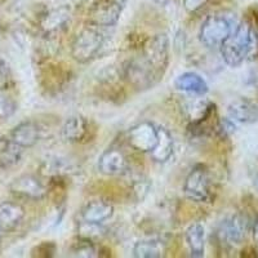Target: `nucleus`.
Segmentation results:
<instances>
[{
  "label": "nucleus",
  "instance_id": "f3484780",
  "mask_svg": "<svg viewBox=\"0 0 258 258\" xmlns=\"http://www.w3.org/2000/svg\"><path fill=\"white\" fill-rule=\"evenodd\" d=\"M88 121L82 116H71L64 121L61 129V136L66 142L78 144L88 135Z\"/></svg>",
  "mask_w": 258,
  "mask_h": 258
},
{
  "label": "nucleus",
  "instance_id": "aec40b11",
  "mask_svg": "<svg viewBox=\"0 0 258 258\" xmlns=\"http://www.w3.org/2000/svg\"><path fill=\"white\" fill-rule=\"evenodd\" d=\"M172 154H173V137L168 129L159 126L158 142H156L155 147L150 151V155L158 163H164V161L169 160Z\"/></svg>",
  "mask_w": 258,
  "mask_h": 258
},
{
  "label": "nucleus",
  "instance_id": "1a4fd4ad",
  "mask_svg": "<svg viewBox=\"0 0 258 258\" xmlns=\"http://www.w3.org/2000/svg\"><path fill=\"white\" fill-rule=\"evenodd\" d=\"M131 147L141 153H150L158 142V128L149 121L137 124L128 132Z\"/></svg>",
  "mask_w": 258,
  "mask_h": 258
},
{
  "label": "nucleus",
  "instance_id": "9d476101",
  "mask_svg": "<svg viewBox=\"0 0 258 258\" xmlns=\"http://www.w3.org/2000/svg\"><path fill=\"white\" fill-rule=\"evenodd\" d=\"M11 191L18 197L31 200H41L47 197L48 188L38 177L32 174H24L15 179L9 186Z\"/></svg>",
  "mask_w": 258,
  "mask_h": 258
},
{
  "label": "nucleus",
  "instance_id": "5701e85b",
  "mask_svg": "<svg viewBox=\"0 0 258 258\" xmlns=\"http://www.w3.org/2000/svg\"><path fill=\"white\" fill-rule=\"evenodd\" d=\"M73 255L80 258H93L97 257V250L91 240L83 238L82 241L75 244L73 248Z\"/></svg>",
  "mask_w": 258,
  "mask_h": 258
},
{
  "label": "nucleus",
  "instance_id": "4be33fe9",
  "mask_svg": "<svg viewBox=\"0 0 258 258\" xmlns=\"http://www.w3.org/2000/svg\"><path fill=\"white\" fill-rule=\"evenodd\" d=\"M22 154L24 149L8 140L6 145L0 149V167L3 169H11L16 167L21 161Z\"/></svg>",
  "mask_w": 258,
  "mask_h": 258
},
{
  "label": "nucleus",
  "instance_id": "a211bd4d",
  "mask_svg": "<svg viewBox=\"0 0 258 258\" xmlns=\"http://www.w3.org/2000/svg\"><path fill=\"white\" fill-rule=\"evenodd\" d=\"M174 87L177 91L186 92L197 96H204L209 91L208 84L199 74L197 73H183L174 80Z\"/></svg>",
  "mask_w": 258,
  "mask_h": 258
},
{
  "label": "nucleus",
  "instance_id": "f8f14e48",
  "mask_svg": "<svg viewBox=\"0 0 258 258\" xmlns=\"http://www.w3.org/2000/svg\"><path fill=\"white\" fill-rule=\"evenodd\" d=\"M71 20V11L68 7H59L45 13L40 21V29L45 35H52L68 27Z\"/></svg>",
  "mask_w": 258,
  "mask_h": 258
},
{
  "label": "nucleus",
  "instance_id": "4468645a",
  "mask_svg": "<svg viewBox=\"0 0 258 258\" xmlns=\"http://www.w3.org/2000/svg\"><path fill=\"white\" fill-rule=\"evenodd\" d=\"M227 112L232 121L241 124H253L258 121V105L246 98H239L227 107Z\"/></svg>",
  "mask_w": 258,
  "mask_h": 258
},
{
  "label": "nucleus",
  "instance_id": "6ab92c4d",
  "mask_svg": "<svg viewBox=\"0 0 258 258\" xmlns=\"http://www.w3.org/2000/svg\"><path fill=\"white\" fill-rule=\"evenodd\" d=\"M186 243L194 258L204 257L206 252V229L199 222L191 223L185 232Z\"/></svg>",
  "mask_w": 258,
  "mask_h": 258
},
{
  "label": "nucleus",
  "instance_id": "2eb2a0df",
  "mask_svg": "<svg viewBox=\"0 0 258 258\" xmlns=\"http://www.w3.org/2000/svg\"><path fill=\"white\" fill-rule=\"evenodd\" d=\"M25 217L24 207L13 202L0 204V231L11 232L20 226Z\"/></svg>",
  "mask_w": 258,
  "mask_h": 258
},
{
  "label": "nucleus",
  "instance_id": "bb28decb",
  "mask_svg": "<svg viewBox=\"0 0 258 258\" xmlns=\"http://www.w3.org/2000/svg\"><path fill=\"white\" fill-rule=\"evenodd\" d=\"M218 131H220L222 135L229 136L235 131V125L234 123H232V120H230V119H225V120L221 121L220 125H218Z\"/></svg>",
  "mask_w": 258,
  "mask_h": 258
},
{
  "label": "nucleus",
  "instance_id": "9b49d317",
  "mask_svg": "<svg viewBox=\"0 0 258 258\" xmlns=\"http://www.w3.org/2000/svg\"><path fill=\"white\" fill-rule=\"evenodd\" d=\"M126 158L119 149L105 150L98 158V170L105 176H120L126 172Z\"/></svg>",
  "mask_w": 258,
  "mask_h": 258
},
{
  "label": "nucleus",
  "instance_id": "f257e3e1",
  "mask_svg": "<svg viewBox=\"0 0 258 258\" xmlns=\"http://www.w3.org/2000/svg\"><path fill=\"white\" fill-rule=\"evenodd\" d=\"M258 48V31L252 22L243 20L220 45L221 56L226 63L236 68L249 58Z\"/></svg>",
  "mask_w": 258,
  "mask_h": 258
},
{
  "label": "nucleus",
  "instance_id": "ddd939ff",
  "mask_svg": "<svg viewBox=\"0 0 258 258\" xmlns=\"http://www.w3.org/2000/svg\"><path fill=\"white\" fill-rule=\"evenodd\" d=\"M9 140L22 149H30L35 146L40 140V129L35 121H22L13 128Z\"/></svg>",
  "mask_w": 258,
  "mask_h": 258
},
{
  "label": "nucleus",
  "instance_id": "0eeeda50",
  "mask_svg": "<svg viewBox=\"0 0 258 258\" xmlns=\"http://www.w3.org/2000/svg\"><path fill=\"white\" fill-rule=\"evenodd\" d=\"M121 11V4L115 0H101L89 11V21L93 26H115L120 20Z\"/></svg>",
  "mask_w": 258,
  "mask_h": 258
},
{
  "label": "nucleus",
  "instance_id": "20e7f679",
  "mask_svg": "<svg viewBox=\"0 0 258 258\" xmlns=\"http://www.w3.org/2000/svg\"><path fill=\"white\" fill-rule=\"evenodd\" d=\"M186 198L195 203H209L213 197L212 182L208 170L204 165H197L191 169L183 183Z\"/></svg>",
  "mask_w": 258,
  "mask_h": 258
},
{
  "label": "nucleus",
  "instance_id": "dca6fc26",
  "mask_svg": "<svg viewBox=\"0 0 258 258\" xmlns=\"http://www.w3.org/2000/svg\"><path fill=\"white\" fill-rule=\"evenodd\" d=\"M114 214V207L111 203L105 200H92L87 203L82 211V218L84 222L101 225L110 220Z\"/></svg>",
  "mask_w": 258,
  "mask_h": 258
},
{
  "label": "nucleus",
  "instance_id": "423d86ee",
  "mask_svg": "<svg viewBox=\"0 0 258 258\" xmlns=\"http://www.w3.org/2000/svg\"><path fill=\"white\" fill-rule=\"evenodd\" d=\"M123 71L125 79L137 89H149L160 80L142 54L128 59L124 64Z\"/></svg>",
  "mask_w": 258,
  "mask_h": 258
},
{
  "label": "nucleus",
  "instance_id": "412c9836",
  "mask_svg": "<svg viewBox=\"0 0 258 258\" xmlns=\"http://www.w3.org/2000/svg\"><path fill=\"white\" fill-rule=\"evenodd\" d=\"M167 245L160 239H144L133 246V257L136 258H160L165 254Z\"/></svg>",
  "mask_w": 258,
  "mask_h": 258
},
{
  "label": "nucleus",
  "instance_id": "393cba45",
  "mask_svg": "<svg viewBox=\"0 0 258 258\" xmlns=\"http://www.w3.org/2000/svg\"><path fill=\"white\" fill-rule=\"evenodd\" d=\"M11 82V71H9L8 64L0 59V91L6 89Z\"/></svg>",
  "mask_w": 258,
  "mask_h": 258
},
{
  "label": "nucleus",
  "instance_id": "f03ea898",
  "mask_svg": "<svg viewBox=\"0 0 258 258\" xmlns=\"http://www.w3.org/2000/svg\"><path fill=\"white\" fill-rule=\"evenodd\" d=\"M238 24L236 17L231 12H218L209 16L200 27L199 39L202 44L207 48L220 47Z\"/></svg>",
  "mask_w": 258,
  "mask_h": 258
},
{
  "label": "nucleus",
  "instance_id": "39448f33",
  "mask_svg": "<svg viewBox=\"0 0 258 258\" xmlns=\"http://www.w3.org/2000/svg\"><path fill=\"white\" fill-rule=\"evenodd\" d=\"M142 57L159 79L163 78L169 63V40L165 34H159L150 39L144 47Z\"/></svg>",
  "mask_w": 258,
  "mask_h": 258
},
{
  "label": "nucleus",
  "instance_id": "7ed1b4c3",
  "mask_svg": "<svg viewBox=\"0 0 258 258\" xmlns=\"http://www.w3.org/2000/svg\"><path fill=\"white\" fill-rule=\"evenodd\" d=\"M103 44L105 36L97 29V26L85 27L74 39L71 45V56L79 63H88L96 58Z\"/></svg>",
  "mask_w": 258,
  "mask_h": 258
},
{
  "label": "nucleus",
  "instance_id": "cd10ccee",
  "mask_svg": "<svg viewBox=\"0 0 258 258\" xmlns=\"http://www.w3.org/2000/svg\"><path fill=\"white\" fill-rule=\"evenodd\" d=\"M253 238H254L255 243L258 244V220L254 223V227H253Z\"/></svg>",
  "mask_w": 258,
  "mask_h": 258
},
{
  "label": "nucleus",
  "instance_id": "a878e982",
  "mask_svg": "<svg viewBox=\"0 0 258 258\" xmlns=\"http://www.w3.org/2000/svg\"><path fill=\"white\" fill-rule=\"evenodd\" d=\"M208 3V0H183V7L187 12L192 13L199 11L202 7H204Z\"/></svg>",
  "mask_w": 258,
  "mask_h": 258
},
{
  "label": "nucleus",
  "instance_id": "c756f323",
  "mask_svg": "<svg viewBox=\"0 0 258 258\" xmlns=\"http://www.w3.org/2000/svg\"><path fill=\"white\" fill-rule=\"evenodd\" d=\"M0 240H2V231H0Z\"/></svg>",
  "mask_w": 258,
  "mask_h": 258
},
{
  "label": "nucleus",
  "instance_id": "6e6552de",
  "mask_svg": "<svg viewBox=\"0 0 258 258\" xmlns=\"http://www.w3.org/2000/svg\"><path fill=\"white\" fill-rule=\"evenodd\" d=\"M249 222L243 214H232L220 223L218 235L221 240L230 245H238L245 239Z\"/></svg>",
  "mask_w": 258,
  "mask_h": 258
},
{
  "label": "nucleus",
  "instance_id": "c85d7f7f",
  "mask_svg": "<svg viewBox=\"0 0 258 258\" xmlns=\"http://www.w3.org/2000/svg\"><path fill=\"white\" fill-rule=\"evenodd\" d=\"M156 3H159V4H165L167 3V0H155Z\"/></svg>",
  "mask_w": 258,
  "mask_h": 258
},
{
  "label": "nucleus",
  "instance_id": "b1692460",
  "mask_svg": "<svg viewBox=\"0 0 258 258\" xmlns=\"http://www.w3.org/2000/svg\"><path fill=\"white\" fill-rule=\"evenodd\" d=\"M16 111V103L11 98L0 94V117H9Z\"/></svg>",
  "mask_w": 258,
  "mask_h": 258
}]
</instances>
